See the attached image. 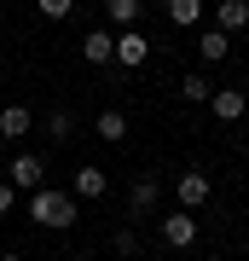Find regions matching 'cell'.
<instances>
[{
  "instance_id": "cell-1",
  "label": "cell",
  "mask_w": 249,
  "mask_h": 261,
  "mask_svg": "<svg viewBox=\"0 0 249 261\" xmlns=\"http://www.w3.org/2000/svg\"><path fill=\"white\" fill-rule=\"evenodd\" d=\"M29 221H35V226H52V232H70V226L81 221V197H75V192H58V186H35V197H29Z\"/></svg>"
},
{
  "instance_id": "cell-2",
  "label": "cell",
  "mask_w": 249,
  "mask_h": 261,
  "mask_svg": "<svg viewBox=\"0 0 249 261\" xmlns=\"http://www.w3.org/2000/svg\"><path fill=\"white\" fill-rule=\"evenodd\" d=\"M162 244H174V250H191L197 244V215L191 209H174V215H162Z\"/></svg>"
},
{
  "instance_id": "cell-3",
  "label": "cell",
  "mask_w": 249,
  "mask_h": 261,
  "mask_svg": "<svg viewBox=\"0 0 249 261\" xmlns=\"http://www.w3.org/2000/svg\"><path fill=\"white\" fill-rule=\"evenodd\" d=\"M41 174H46V163L35 157V151H18V157H12V168H6V180H12L18 192H35Z\"/></svg>"
},
{
  "instance_id": "cell-4",
  "label": "cell",
  "mask_w": 249,
  "mask_h": 261,
  "mask_svg": "<svg viewBox=\"0 0 249 261\" xmlns=\"http://www.w3.org/2000/svg\"><path fill=\"white\" fill-rule=\"evenodd\" d=\"M174 197H180V209H191V215H197V209L209 203V174H203V168L180 174V180H174Z\"/></svg>"
},
{
  "instance_id": "cell-5",
  "label": "cell",
  "mask_w": 249,
  "mask_h": 261,
  "mask_svg": "<svg viewBox=\"0 0 249 261\" xmlns=\"http://www.w3.org/2000/svg\"><path fill=\"white\" fill-rule=\"evenodd\" d=\"M145 58H151V41L139 35V29H122V35H116V64L122 70H139Z\"/></svg>"
},
{
  "instance_id": "cell-6",
  "label": "cell",
  "mask_w": 249,
  "mask_h": 261,
  "mask_svg": "<svg viewBox=\"0 0 249 261\" xmlns=\"http://www.w3.org/2000/svg\"><path fill=\"white\" fill-rule=\"evenodd\" d=\"M209 111L220 116V122H238L249 111V93H243V87H214V93H209Z\"/></svg>"
},
{
  "instance_id": "cell-7",
  "label": "cell",
  "mask_w": 249,
  "mask_h": 261,
  "mask_svg": "<svg viewBox=\"0 0 249 261\" xmlns=\"http://www.w3.org/2000/svg\"><path fill=\"white\" fill-rule=\"evenodd\" d=\"M157 197H162V180H157V174H139L133 186H128V209H133V215H151Z\"/></svg>"
},
{
  "instance_id": "cell-8",
  "label": "cell",
  "mask_w": 249,
  "mask_h": 261,
  "mask_svg": "<svg viewBox=\"0 0 249 261\" xmlns=\"http://www.w3.org/2000/svg\"><path fill=\"white\" fill-rule=\"evenodd\" d=\"M81 58H87V64H110V58H116V35H110V29H87V35H81Z\"/></svg>"
},
{
  "instance_id": "cell-9",
  "label": "cell",
  "mask_w": 249,
  "mask_h": 261,
  "mask_svg": "<svg viewBox=\"0 0 249 261\" xmlns=\"http://www.w3.org/2000/svg\"><path fill=\"white\" fill-rule=\"evenodd\" d=\"M104 192H110V174H104L99 163H81V168H75V197L93 203V197H104Z\"/></svg>"
},
{
  "instance_id": "cell-10",
  "label": "cell",
  "mask_w": 249,
  "mask_h": 261,
  "mask_svg": "<svg viewBox=\"0 0 249 261\" xmlns=\"http://www.w3.org/2000/svg\"><path fill=\"white\" fill-rule=\"evenodd\" d=\"M29 128H35V116H29L23 105H6V111H0V134H6V140H23Z\"/></svg>"
},
{
  "instance_id": "cell-11",
  "label": "cell",
  "mask_w": 249,
  "mask_h": 261,
  "mask_svg": "<svg viewBox=\"0 0 249 261\" xmlns=\"http://www.w3.org/2000/svg\"><path fill=\"white\" fill-rule=\"evenodd\" d=\"M93 134H99V140H128V116H122V111H99V122H93Z\"/></svg>"
},
{
  "instance_id": "cell-12",
  "label": "cell",
  "mask_w": 249,
  "mask_h": 261,
  "mask_svg": "<svg viewBox=\"0 0 249 261\" xmlns=\"http://www.w3.org/2000/svg\"><path fill=\"white\" fill-rule=\"evenodd\" d=\"M197 47H203L209 64H220V58L232 53V35H226V29H203V41H197Z\"/></svg>"
},
{
  "instance_id": "cell-13",
  "label": "cell",
  "mask_w": 249,
  "mask_h": 261,
  "mask_svg": "<svg viewBox=\"0 0 249 261\" xmlns=\"http://www.w3.org/2000/svg\"><path fill=\"white\" fill-rule=\"evenodd\" d=\"M220 29H249V0H220Z\"/></svg>"
},
{
  "instance_id": "cell-14",
  "label": "cell",
  "mask_w": 249,
  "mask_h": 261,
  "mask_svg": "<svg viewBox=\"0 0 249 261\" xmlns=\"http://www.w3.org/2000/svg\"><path fill=\"white\" fill-rule=\"evenodd\" d=\"M168 18H174L180 29H191L197 18H203V0H168Z\"/></svg>"
},
{
  "instance_id": "cell-15",
  "label": "cell",
  "mask_w": 249,
  "mask_h": 261,
  "mask_svg": "<svg viewBox=\"0 0 249 261\" xmlns=\"http://www.w3.org/2000/svg\"><path fill=\"white\" fill-rule=\"evenodd\" d=\"M104 12H110V23H116V29H133V18H139V0H104Z\"/></svg>"
},
{
  "instance_id": "cell-16",
  "label": "cell",
  "mask_w": 249,
  "mask_h": 261,
  "mask_svg": "<svg viewBox=\"0 0 249 261\" xmlns=\"http://www.w3.org/2000/svg\"><path fill=\"white\" fill-rule=\"evenodd\" d=\"M209 93H214V87L203 82V75H185V82H180V99H185V105H203Z\"/></svg>"
},
{
  "instance_id": "cell-17",
  "label": "cell",
  "mask_w": 249,
  "mask_h": 261,
  "mask_svg": "<svg viewBox=\"0 0 249 261\" xmlns=\"http://www.w3.org/2000/svg\"><path fill=\"white\" fill-rule=\"evenodd\" d=\"M46 134H52V140H70V134H75V116L70 111H52V116H46Z\"/></svg>"
},
{
  "instance_id": "cell-18",
  "label": "cell",
  "mask_w": 249,
  "mask_h": 261,
  "mask_svg": "<svg viewBox=\"0 0 249 261\" xmlns=\"http://www.w3.org/2000/svg\"><path fill=\"white\" fill-rule=\"evenodd\" d=\"M35 6H41V18H70L75 0H35Z\"/></svg>"
},
{
  "instance_id": "cell-19",
  "label": "cell",
  "mask_w": 249,
  "mask_h": 261,
  "mask_svg": "<svg viewBox=\"0 0 249 261\" xmlns=\"http://www.w3.org/2000/svg\"><path fill=\"white\" fill-rule=\"evenodd\" d=\"M116 255H139V232H133V226L116 232Z\"/></svg>"
},
{
  "instance_id": "cell-20",
  "label": "cell",
  "mask_w": 249,
  "mask_h": 261,
  "mask_svg": "<svg viewBox=\"0 0 249 261\" xmlns=\"http://www.w3.org/2000/svg\"><path fill=\"white\" fill-rule=\"evenodd\" d=\"M12 209H18V186H12V180H0V221H6Z\"/></svg>"
},
{
  "instance_id": "cell-21",
  "label": "cell",
  "mask_w": 249,
  "mask_h": 261,
  "mask_svg": "<svg viewBox=\"0 0 249 261\" xmlns=\"http://www.w3.org/2000/svg\"><path fill=\"white\" fill-rule=\"evenodd\" d=\"M0 261H23V255H0Z\"/></svg>"
}]
</instances>
